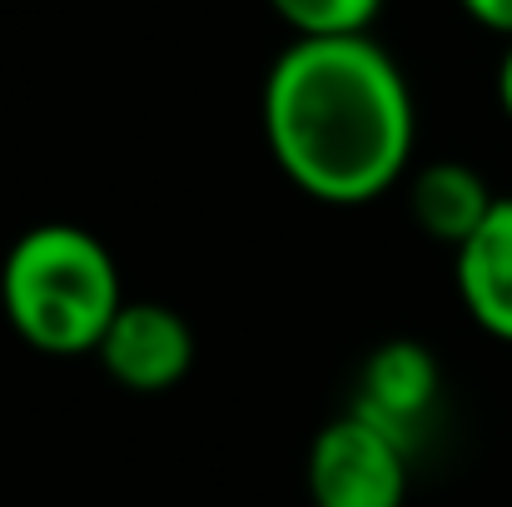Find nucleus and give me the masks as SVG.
I'll list each match as a JSON object with an SVG mask.
<instances>
[{
	"mask_svg": "<svg viewBox=\"0 0 512 507\" xmlns=\"http://www.w3.org/2000/svg\"><path fill=\"white\" fill-rule=\"evenodd\" d=\"M95 358L130 393H170L194 368V334L184 314L160 299H125L100 338Z\"/></svg>",
	"mask_w": 512,
	"mask_h": 507,
	"instance_id": "obj_4",
	"label": "nucleus"
},
{
	"mask_svg": "<svg viewBox=\"0 0 512 507\" xmlns=\"http://www.w3.org/2000/svg\"><path fill=\"white\" fill-rule=\"evenodd\" d=\"M478 25H488V30H498V35H508L512 40V0H458Z\"/></svg>",
	"mask_w": 512,
	"mask_h": 507,
	"instance_id": "obj_8",
	"label": "nucleus"
},
{
	"mask_svg": "<svg viewBox=\"0 0 512 507\" xmlns=\"http://www.w3.org/2000/svg\"><path fill=\"white\" fill-rule=\"evenodd\" d=\"M453 264H458V299L468 319L483 334L512 343V194L493 199L473 239L453 249Z\"/></svg>",
	"mask_w": 512,
	"mask_h": 507,
	"instance_id": "obj_6",
	"label": "nucleus"
},
{
	"mask_svg": "<svg viewBox=\"0 0 512 507\" xmlns=\"http://www.w3.org/2000/svg\"><path fill=\"white\" fill-rule=\"evenodd\" d=\"M443 393V373L438 358L418 343V338H388L363 358L358 373V398L353 408L368 413L373 423H383L393 438H403L413 448L418 428L428 423V413L438 408Z\"/></svg>",
	"mask_w": 512,
	"mask_h": 507,
	"instance_id": "obj_5",
	"label": "nucleus"
},
{
	"mask_svg": "<svg viewBox=\"0 0 512 507\" xmlns=\"http://www.w3.org/2000/svg\"><path fill=\"white\" fill-rule=\"evenodd\" d=\"M498 100H503V115L512 120V40L503 50V65H498Z\"/></svg>",
	"mask_w": 512,
	"mask_h": 507,
	"instance_id": "obj_9",
	"label": "nucleus"
},
{
	"mask_svg": "<svg viewBox=\"0 0 512 507\" xmlns=\"http://www.w3.org/2000/svg\"><path fill=\"white\" fill-rule=\"evenodd\" d=\"M493 199L498 194L488 189V179L473 165H458V160L423 165L408 184V204H413L418 229L433 244H448V249H463L473 239V229L488 219Z\"/></svg>",
	"mask_w": 512,
	"mask_h": 507,
	"instance_id": "obj_7",
	"label": "nucleus"
},
{
	"mask_svg": "<svg viewBox=\"0 0 512 507\" xmlns=\"http://www.w3.org/2000/svg\"><path fill=\"white\" fill-rule=\"evenodd\" d=\"M264 140L309 199L334 209L373 204L413 160V90L368 30L294 35L264 80Z\"/></svg>",
	"mask_w": 512,
	"mask_h": 507,
	"instance_id": "obj_1",
	"label": "nucleus"
},
{
	"mask_svg": "<svg viewBox=\"0 0 512 507\" xmlns=\"http://www.w3.org/2000/svg\"><path fill=\"white\" fill-rule=\"evenodd\" d=\"M348 5H353V10H358L368 25H373V20H378V10H383V0H348Z\"/></svg>",
	"mask_w": 512,
	"mask_h": 507,
	"instance_id": "obj_10",
	"label": "nucleus"
},
{
	"mask_svg": "<svg viewBox=\"0 0 512 507\" xmlns=\"http://www.w3.org/2000/svg\"><path fill=\"white\" fill-rule=\"evenodd\" d=\"M408 443L368 413L348 408L324 423L309 448V503L314 507H403L408 503Z\"/></svg>",
	"mask_w": 512,
	"mask_h": 507,
	"instance_id": "obj_3",
	"label": "nucleus"
},
{
	"mask_svg": "<svg viewBox=\"0 0 512 507\" xmlns=\"http://www.w3.org/2000/svg\"><path fill=\"white\" fill-rule=\"evenodd\" d=\"M125 304L115 254L80 224L25 229L0 264V309L10 329L50 358L95 353Z\"/></svg>",
	"mask_w": 512,
	"mask_h": 507,
	"instance_id": "obj_2",
	"label": "nucleus"
}]
</instances>
